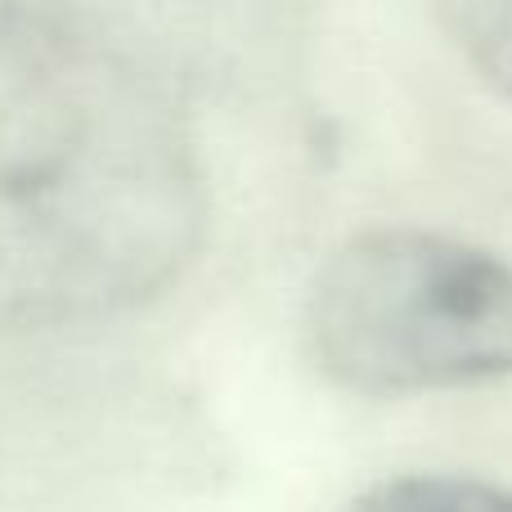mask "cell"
Returning a JSON list of instances; mask_svg holds the SVG:
<instances>
[{
  "label": "cell",
  "mask_w": 512,
  "mask_h": 512,
  "mask_svg": "<svg viewBox=\"0 0 512 512\" xmlns=\"http://www.w3.org/2000/svg\"><path fill=\"white\" fill-rule=\"evenodd\" d=\"M171 86L77 18L0 9V333L113 319L203 243Z\"/></svg>",
  "instance_id": "1"
},
{
  "label": "cell",
  "mask_w": 512,
  "mask_h": 512,
  "mask_svg": "<svg viewBox=\"0 0 512 512\" xmlns=\"http://www.w3.org/2000/svg\"><path fill=\"white\" fill-rule=\"evenodd\" d=\"M315 364L355 396L512 378V261L418 225H373L324 256L306 297Z\"/></svg>",
  "instance_id": "2"
},
{
  "label": "cell",
  "mask_w": 512,
  "mask_h": 512,
  "mask_svg": "<svg viewBox=\"0 0 512 512\" xmlns=\"http://www.w3.org/2000/svg\"><path fill=\"white\" fill-rule=\"evenodd\" d=\"M131 9H144V18L167 27L171 41H256L265 36V23L283 14L297 0H122Z\"/></svg>",
  "instance_id": "3"
},
{
  "label": "cell",
  "mask_w": 512,
  "mask_h": 512,
  "mask_svg": "<svg viewBox=\"0 0 512 512\" xmlns=\"http://www.w3.org/2000/svg\"><path fill=\"white\" fill-rule=\"evenodd\" d=\"M346 512H512V490L450 472H409L369 486Z\"/></svg>",
  "instance_id": "4"
},
{
  "label": "cell",
  "mask_w": 512,
  "mask_h": 512,
  "mask_svg": "<svg viewBox=\"0 0 512 512\" xmlns=\"http://www.w3.org/2000/svg\"><path fill=\"white\" fill-rule=\"evenodd\" d=\"M436 5L463 59L512 104V0H436Z\"/></svg>",
  "instance_id": "5"
}]
</instances>
